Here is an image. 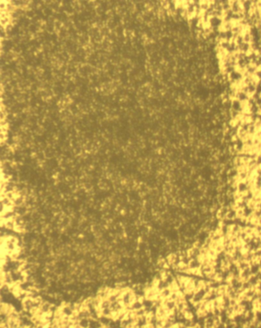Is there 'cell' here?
Masks as SVG:
<instances>
[{
    "label": "cell",
    "mask_w": 261,
    "mask_h": 328,
    "mask_svg": "<svg viewBox=\"0 0 261 328\" xmlns=\"http://www.w3.org/2000/svg\"><path fill=\"white\" fill-rule=\"evenodd\" d=\"M260 39H261V37H260Z\"/></svg>",
    "instance_id": "6da1fadb"
}]
</instances>
